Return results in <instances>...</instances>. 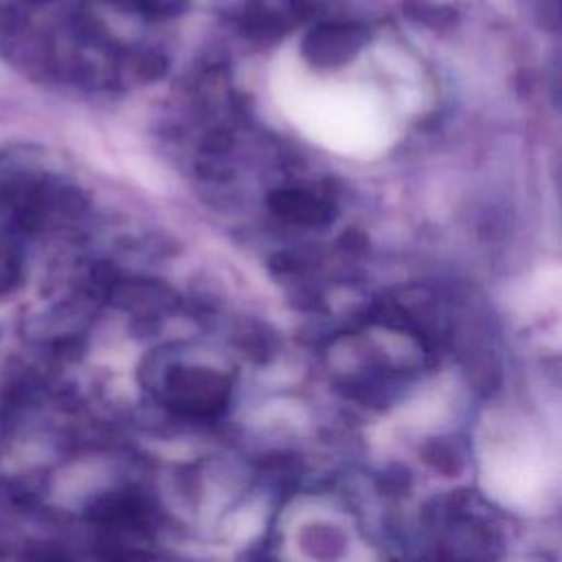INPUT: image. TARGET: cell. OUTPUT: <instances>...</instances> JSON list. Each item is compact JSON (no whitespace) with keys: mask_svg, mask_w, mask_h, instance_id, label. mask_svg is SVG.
Instances as JSON below:
<instances>
[{"mask_svg":"<svg viewBox=\"0 0 562 562\" xmlns=\"http://www.w3.org/2000/svg\"><path fill=\"white\" fill-rule=\"evenodd\" d=\"M270 211L294 226H323L331 220V206L303 189H277L268 195Z\"/></svg>","mask_w":562,"mask_h":562,"instance_id":"3","label":"cell"},{"mask_svg":"<svg viewBox=\"0 0 562 562\" xmlns=\"http://www.w3.org/2000/svg\"><path fill=\"white\" fill-rule=\"evenodd\" d=\"M165 402L187 415H213L228 397V382L224 375L200 369L178 367L165 380Z\"/></svg>","mask_w":562,"mask_h":562,"instance_id":"1","label":"cell"},{"mask_svg":"<svg viewBox=\"0 0 562 562\" xmlns=\"http://www.w3.org/2000/svg\"><path fill=\"white\" fill-rule=\"evenodd\" d=\"M189 0H138V7L154 18H169L180 13Z\"/></svg>","mask_w":562,"mask_h":562,"instance_id":"4","label":"cell"},{"mask_svg":"<svg viewBox=\"0 0 562 562\" xmlns=\"http://www.w3.org/2000/svg\"><path fill=\"white\" fill-rule=\"evenodd\" d=\"M369 33L360 24L327 22L312 29L303 40V55L318 68H334L351 61L367 44Z\"/></svg>","mask_w":562,"mask_h":562,"instance_id":"2","label":"cell"}]
</instances>
